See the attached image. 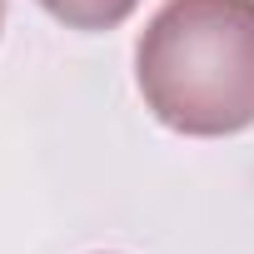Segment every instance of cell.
Masks as SVG:
<instances>
[{"label": "cell", "instance_id": "cell-3", "mask_svg": "<svg viewBox=\"0 0 254 254\" xmlns=\"http://www.w3.org/2000/svg\"><path fill=\"white\" fill-rule=\"evenodd\" d=\"M0 25H5V0H0Z\"/></svg>", "mask_w": 254, "mask_h": 254}, {"label": "cell", "instance_id": "cell-2", "mask_svg": "<svg viewBox=\"0 0 254 254\" xmlns=\"http://www.w3.org/2000/svg\"><path fill=\"white\" fill-rule=\"evenodd\" d=\"M45 15H55L65 30H115L130 20L140 0H35Z\"/></svg>", "mask_w": 254, "mask_h": 254}, {"label": "cell", "instance_id": "cell-1", "mask_svg": "<svg viewBox=\"0 0 254 254\" xmlns=\"http://www.w3.org/2000/svg\"><path fill=\"white\" fill-rule=\"evenodd\" d=\"M145 110L175 135L254 125V0H165L135 45Z\"/></svg>", "mask_w": 254, "mask_h": 254}]
</instances>
